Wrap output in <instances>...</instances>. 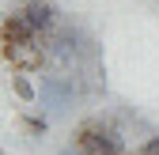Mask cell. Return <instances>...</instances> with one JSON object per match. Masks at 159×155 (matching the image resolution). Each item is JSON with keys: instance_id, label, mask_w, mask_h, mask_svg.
I'll list each match as a JSON object with an SVG mask.
<instances>
[{"instance_id": "obj_3", "label": "cell", "mask_w": 159, "mask_h": 155, "mask_svg": "<svg viewBox=\"0 0 159 155\" xmlns=\"http://www.w3.org/2000/svg\"><path fill=\"white\" fill-rule=\"evenodd\" d=\"M19 8H23V15L30 19V27H34L38 38H49L57 27H61V19H65L61 8H57L53 0H23Z\"/></svg>"}, {"instance_id": "obj_4", "label": "cell", "mask_w": 159, "mask_h": 155, "mask_svg": "<svg viewBox=\"0 0 159 155\" xmlns=\"http://www.w3.org/2000/svg\"><path fill=\"white\" fill-rule=\"evenodd\" d=\"M23 42H46V38L34 34L30 19L23 15V8H11L0 19V46H23Z\"/></svg>"}, {"instance_id": "obj_8", "label": "cell", "mask_w": 159, "mask_h": 155, "mask_svg": "<svg viewBox=\"0 0 159 155\" xmlns=\"http://www.w3.org/2000/svg\"><path fill=\"white\" fill-rule=\"evenodd\" d=\"M57 155H84V151H80L76 144H65V148H61V151H57Z\"/></svg>"}, {"instance_id": "obj_5", "label": "cell", "mask_w": 159, "mask_h": 155, "mask_svg": "<svg viewBox=\"0 0 159 155\" xmlns=\"http://www.w3.org/2000/svg\"><path fill=\"white\" fill-rule=\"evenodd\" d=\"M11 91H15V99L27 102V106L38 102V83L30 80V72H15V76H11Z\"/></svg>"}, {"instance_id": "obj_7", "label": "cell", "mask_w": 159, "mask_h": 155, "mask_svg": "<svg viewBox=\"0 0 159 155\" xmlns=\"http://www.w3.org/2000/svg\"><path fill=\"white\" fill-rule=\"evenodd\" d=\"M133 155H159V132H155V136H148L140 148H136Z\"/></svg>"}, {"instance_id": "obj_2", "label": "cell", "mask_w": 159, "mask_h": 155, "mask_svg": "<svg viewBox=\"0 0 159 155\" xmlns=\"http://www.w3.org/2000/svg\"><path fill=\"white\" fill-rule=\"evenodd\" d=\"M80 95H84V80H80L76 72H42V83H38V99H42V106L49 110H68Z\"/></svg>"}, {"instance_id": "obj_1", "label": "cell", "mask_w": 159, "mask_h": 155, "mask_svg": "<svg viewBox=\"0 0 159 155\" xmlns=\"http://www.w3.org/2000/svg\"><path fill=\"white\" fill-rule=\"evenodd\" d=\"M72 144L84 155H125V136L121 129L106 117H87L72 132Z\"/></svg>"}, {"instance_id": "obj_6", "label": "cell", "mask_w": 159, "mask_h": 155, "mask_svg": "<svg viewBox=\"0 0 159 155\" xmlns=\"http://www.w3.org/2000/svg\"><path fill=\"white\" fill-rule=\"evenodd\" d=\"M23 125H27V132H34V136H46V129H49L46 117H27Z\"/></svg>"}]
</instances>
